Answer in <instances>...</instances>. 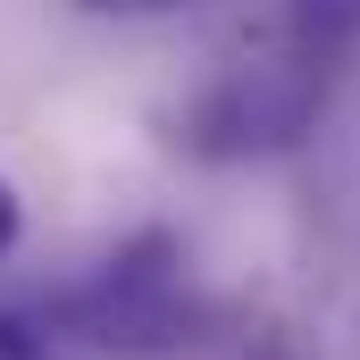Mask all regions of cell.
Here are the masks:
<instances>
[{"label": "cell", "mask_w": 360, "mask_h": 360, "mask_svg": "<svg viewBox=\"0 0 360 360\" xmlns=\"http://www.w3.org/2000/svg\"><path fill=\"white\" fill-rule=\"evenodd\" d=\"M17 235H25V201H17V184L0 176V260L17 252Z\"/></svg>", "instance_id": "6"}, {"label": "cell", "mask_w": 360, "mask_h": 360, "mask_svg": "<svg viewBox=\"0 0 360 360\" xmlns=\"http://www.w3.org/2000/svg\"><path fill=\"white\" fill-rule=\"evenodd\" d=\"M0 360H51L42 327H34L25 310H0Z\"/></svg>", "instance_id": "4"}, {"label": "cell", "mask_w": 360, "mask_h": 360, "mask_svg": "<svg viewBox=\"0 0 360 360\" xmlns=\"http://www.w3.org/2000/svg\"><path fill=\"white\" fill-rule=\"evenodd\" d=\"M335 59H344V51H327V42L302 34L293 17L260 25L252 42H235L201 84L184 92V109H176V151L218 160V168L293 151V143L327 117Z\"/></svg>", "instance_id": "1"}, {"label": "cell", "mask_w": 360, "mask_h": 360, "mask_svg": "<svg viewBox=\"0 0 360 360\" xmlns=\"http://www.w3.org/2000/svg\"><path fill=\"white\" fill-rule=\"evenodd\" d=\"M92 17H184V8H201V0H84Z\"/></svg>", "instance_id": "5"}, {"label": "cell", "mask_w": 360, "mask_h": 360, "mask_svg": "<svg viewBox=\"0 0 360 360\" xmlns=\"http://www.w3.org/2000/svg\"><path fill=\"white\" fill-rule=\"evenodd\" d=\"M285 17L302 34H319L327 51H352L360 42V0H285Z\"/></svg>", "instance_id": "3"}, {"label": "cell", "mask_w": 360, "mask_h": 360, "mask_svg": "<svg viewBox=\"0 0 360 360\" xmlns=\"http://www.w3.org/2000/svg\"><path fill=\"white\" fill-rule=\"evenodd\" d=\"M59 319L84 335L92 352H176L193 344V327H201V310H193V276H184V243L168 226H143V235H126L84 285H68V302H59Z\"/></svg>", "instance_id": "2"}]
</instances>
